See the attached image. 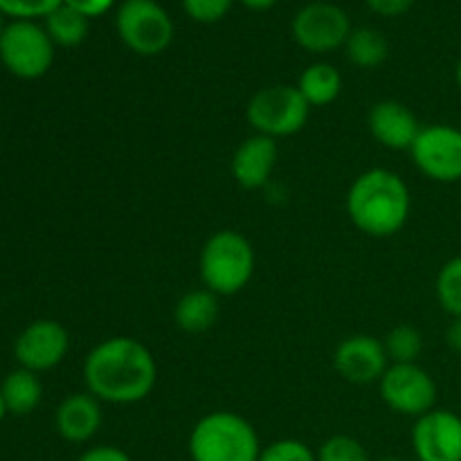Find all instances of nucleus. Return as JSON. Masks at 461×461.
Masks as SVG:
<instances>
[{
  "mask_svg": "<svg viewBox=\"0 0 461 461\" xmlns=\"http://www.w3.org/2000/svg\"><path fill=\"white\" fill-rule=\"evenodd\" d=\"M84 381L95 399L115 405L140 403L156 387L158 365L135 338H108L86 356Z\"/></svg>",
  "mask_w": 461,
  "mask_h": 461,
  "instance_id": "obj_1",
  "label": "nucleus"
},
{
  "mask_svg": "<svg viewBox=\"0 0 461 461\" xmlns=\"http://www.w3.org/2000/svg\"><path fill=\"white\" fill-rule=\"evenodd\" d=\"M412 196L399 174L369 169L354 180L347 194V214L367 237H394L408 223Z\"/></svg>",
  "mask_w": 461,
  "mask_h": 461,
  "instance_id": "obj_2",
  "label": "nucleus"
},
{
  "mask_svg": "<svg viewBox=\"0 0 461 461\" xmlns=\"http://www.w3.org/2000/svg\"><path fill=\"white\" fill-rule=\"evenodd\" d=\"M259 455V437L252 423L225 410L203 417L189 435L192 461H257Z\"/></svg>",
  "mask_w": 461,
  "mask_h": 461,
  "instance_id": "obj_3",
  "label": "nucleus"
},
{
  "mask_svg": "<svg viewBox=\"0 0 461 461\" xmlns=\"http://www.w3.org/2000/svg\"><path fill=\"white\" fill-rule=\"evenodd\" d=\"M201 279L214 295H234L255 275V250L241 232L221 230L212 234L201 250Z\"/></svg>",
  "mask_w": 461,
  "mask_h": 461,
  "instance_id": "obj_4",
  "label": "nucleus"
},
{
  "mask_svg": "<svg viewBox=\"0 0 461 461\" xmlns=\"http://www.w3.org/2000/svg\"><path fill=\"white\" fill-rule=\"evenodd\" d=\"M309 102L297 86H268L252 95L246 117L257 133L275 140L300 133L309 120Z\"/></svg>",
  "mask_w": 461,
  "mask_h": 461,
  "instance_id": "obj_5",
  "label": "nucleus"
},
{
  "mask_svg": "<svg viewBox=\"0 0 461 461\" xmlns=\"http://www.w3.org/2000/svg\"><path fill=\"white\" fill-rule=\"evenodd\" d=\"M0 61L21 79H39L52 66L54 43L36 23L14 21L0 34Z\"/></svg>",
  "mask_w": 461,
  "mask_h": 461,
  "instance_id": "obj_6",
  "label": "nucleus"
},
{
  "mask_svg": "<svg viewBox=\"0 0 461 461\" xmlns=\"http://www.w3.org/2000/svg\"><path fill=\"white\" fill-rule=\"evenodd\" d=\"M115 25L126 48L142 57L165 52L174 39L169 14L153 0H126L117 12Z\"/></svg>",
  "mask_w": 461,
  "mask_h": 461,
  "instance_id": "obj_7",
  "label": "nucleus"
},
{
  "mask_svg": "<svg viewBox=\"0 0 461 461\" xmlns=\"http://www.w3.org/2000/svg\"><path fill=\"white\" fill-rule=\"evenodd\" d=\"M387 408L403 417H423L437 403V383L417 363H394L378 381Z\"/></svg>",
  "mask_w": 461,
  "mask_h": 461,
  "instance_id": "obj_8",
  "label": "nucleus"
},
{
  "mask_svg": "<svg viewBox=\"0 0 461 461\" xmlns=\"http://www.w3.org/2000/svg\"><path fill=\"white\" fill-rule=\"evenodd\" d=\"M414 167L435 183L461 180V131L448 124L421 129L410 149Z\"/></svg>",
  "mask_w": 461,
  "mask_h": 461,
  "instance_id": "obj_9",
  "label": "nucleus"
},
{
  "mask_svg": "<svg viewBox=\"0 0 461 461\" xmlns=\"http://www.w3.org/2000/svg\"><path fill=\"white\" fill-rule=\"evenodd\" d=\"M349 34V16L331 3H311L293 18V36L297 45L313 54L333 52L347 43Z\"/></svg>",
  "mask_w": 461,
  "mask_h": 461,
  "instance_id": "obj_10",
  "label": "nucleus"
},
{
  "mask_svg": "<svg viewBox=\"0 0 461 461\" xmlns=\"http://www.w3.org/2000/svg\"><path fill=\"white\" fill-rule=\"evenodd\" d=\"M70 349V336L66 327L54 320H36L23 329L14 345V356L18 365L30 372H48L66 358Z\"/></svg>",
  "mask_w": 461,
  "mask_h": 461,
  "instance_id": "obj_11",
  "label": "nucleus"
},
{
  "mask_svg": "<svg viewBox=\"0 0 461 461\" xmlns=\"http://www.w3.org/2000/svg\"><path fill=\"white\" fill-rule=\"evenodd\" d=\"M412 448L419 461H461V417L450 410H430L417 419Z\"/></svg>",
  "mask_w": 461,
  "mask_h": 461,
  "instance_id": "obj_12",
  "label": "nucleus"
},
{
  "mask_svg": "<svg viewBox=\"0 0 461 461\" xmlns=\"http://www.w3.org/2000/svg\"><path fill=\"white\" fill-rule=\"evenodd\" d=\"M387 360L390 358L381 340L367 333H356L336 347L333 367L345 381L369 385V383L381 381L387 369Z\"/></svg>",
  "mask_w": 461,
  "mask_h": 461,
  "instance_id": "obj_13",
  "label": "nucleus"
},
{
  "mask_svg": "<svg viewBox=\"0 0 461 461\" xmlns=\"http://www.w3.org/2000/svg\"><path fill=\"white\" fill-rule=\"evenodd\" d=\"M367 124L376 142L394 151H410L417 135L421 133L417 115L405 104L394 102V99L374 104Z\"/></svg>",
  "mask_w": 461,
  "mask_h": 461,
  "instance_id": "obj_14",
  "label": "nucleus"
},
{
  "mask_svg": "<svg viewBox=\"0 0 461 461\" xmlns=\"http://www.w3.org/2000/svg\"><path fill=\"white\" fill-rule=\"evenodd\" d=\"M277 158V142L273 138H268V135L257 133L239 144V149L232 156L230 169H232L234 180L243 189H261L268 183L270 176H273Z\"/></svg>",
  "mask_w": 461,
  "mask_h": 461,
  "instance_id": "obj_15",
  "label": "nucleus"
},
{
  "mask_svg": "<svg viewBox=\"0 0 461 461\" xmlns=\"http://www.w3.org/2000/svg\"><path fill=\"white\" fill-rule=\"evenodd\" d=\"M57 432L70 444H84L93 439L102 428V405L90 392L72 394L57 408Z\"/></svg>",
  "mask_w": 461,
  "mask_h": 461,
  "instance_id": "obj_16",
  "label": "nucleus"
},
{
  "mask_svg": "<svg viewBox=\"0 0 461 461\" xmlns=\"http://www.w3.org/2000/svg\"><path fill=\"white\" fill-rule=\"evenodd\" d=\"M174 320L185 333H203L219 320V295L207 288L185 293L174 309Z\"/></svg>",
  "mask_w": 461,
  "mask_h": 461,
  "instance_id": "obj_17",
  "label": "nucleus"
},
{
  "mask_svg": "<svg viewBox=\"0 0 461 461\" xmlns=\"http://www.w3.org/2000/svg\"><path fill=\"white\" fill-rule=\"evenodd\" d=\"M0 392H3L7 412L18 414V417L34 412L39 408L41 399H43V385H41L39 376L23 367L5 378Z\"/></svg>",
  "mask_w": 461,
  "mask_h": 461,
  "instance_id": "obj_18",
  "label": "nucleus"
},
{
  "mask_svg": "<svg viewBox=\"0 0 461 461\" xmlns=\"http://www.w3.org/2000/svg\"><path fill=\"white\" fill-rule=\"evenodd\" d=\"M297 88L309 106H329L342 90V77L331 63H313L300 75Z\"/></svg>",
  "mask_w": 461,
  "mask_h": 461,
  "instance_id": "obj_19",
  "label": "nucleus"
},
{
  "mask_svg": "<svg viewBox=\"0 0 461 461\" xmlns=\"http://www.w3.org/2000/svg\"><path fill=\"white\" fill-rule=\"evenodd\" d=\"M45 32L52 43L61 48H77L88 36V18L68 5H59L50 16H45Z\"/></svg>",
  "mask_w": 461,
  "mask_h": 461,
  "instance_id": "obj_20",
  "label": "nucleus"
},
{
  "mask_svg": "<svg viewBox=\"0 0 461 461\" xmlns=\"http://www.w3.org/2000/svg\"><path fill=\"white\" fill-rule=\"evenodd\" d=\"M347 57L354 66L365 68H378L387 59V41L381 32L372 30V27H360V30H351L349 39L345 43Z\"/></svg>",
  "mask_w": 461,
  "mask_h": 461,
  "instance_id": "obj_21",
  "label": "nucleus"
},
{
  "mask_svg": "<svg viewBox=\"0 0 461 461\" xmlns=\"http://www.w3.org/2000/svg\"><path fill=\"white\" fill-rule=\"evenodd\" d=\"M392 363H417L423 351V336L412 324H399L383 340Z\"/></svg>",
  "mask_w": 461,
  "mask_h": 461,
  "instance_id": "obj_22",
  "label": "nucleus"
},
{
  "mask_svg": "<svg viewBox=\"0 0 461 461\" xmlns=\"http://www.w3.org/2000/svg\"><path fill=\"white\" fill-rule=\"evenodd\" d=\"M435 291L441 309L453 318H461V255L441 266Z\"/></svg>",
  "mask_w": 461,
  "mask_h": 461,
  "instance_id": "obj_23",
  "label": "nucleus"
},
{
  "mask_svg": "<svg viewBox=\"0 0 461 461\" xmlns=\"http://www.w3.org/2000/svg\"><path fill=\"white\" fill-rule=\"evenodd\" d=\"M318 461H369V455L354 437L336 435L324 441L318 450Z\"/></svg>",
  "mask_w": 461,
  "mask_h": 461,
  "instance_id": "obj_24",
  "label": "nucleus"
},
{
  "mask_svg": "<svg viewBox=\"0 0 461 461\" xmlns=\"http://www.w3.org/2000/svg\"><path fill=\"white\" fill-rule=\"evenodd\" d=\"M257 461H318V455L297 439H279L270 444L268 448L261 450Z\"/></svg>",
  "mask_w": 461,
  "mask_h": 461,
  "instance_id": "obj_25",
  "label": "nucleus"
},
{
  "mask_svg": "<svg viewBox=\"0 0 461 461\" xmlns=\"http://www.w3.org/2000/svg\"><path fill=\"white\" fill-rule=\"evenodd\" d=\"M63 0H0V12L14 16L16 21H32L39 16H50Z\"/></svg>",
  "mask_w": 461,
  "mask_h": 461,
  "instance_id": "obj_26",
  "label": "nucleus"
},
{
  "mask_svg": "<svg viewBox=\"0 0 461 461\" xmlns=\"http://www.w3.org/2000/svg\"><path fill=\"white\" fill-rule=\"evenodd\" d=\"M185 12L198 23H216L228 14L232 0H183Z\"/></svg>",
  "mask_w": 461,
  "mask_h": 461,
  "instance_id": "obj_27",
  "label": "nucleus"
},
{
  "mask_svg": "<svg viewBox=\"0 0 461 461\" xmlns=\"http://www.w3.org/2000/svg\"><path fill=\"white\" fill-rule=\"evenodd\" d=\"M79 461H133L129 455L117 446H95V448L86 450Z\"/></svg>",
  "mask_w": 461,
  "mask_h": 461,
  "instance_id": "obj_28",
  "label": "nucleus"
},
{
  "mask_svg": "<svg viewBox=\"0 0 461 461\" xmlns=\"http://www.w3.org/2000/svg\"><path fill=\"white\" fill-rule=\"evenodd\" d=\"M115 0H63V5L68 7L77 9L79 14H84L86 18H95V16H102Z\"/></svg>",
  "mask_w": 461,
  "mask_h": 461,
  "instance_id": "obj_29",
  "label": "nucleus"
},
{
  "mask_svg": "<svg viewBox=\"0 0 461 461\" xmlns=\"http://www.w3.org/2000/svg\"><path fill=\"white\" fill-rule=\"evenodd\" d=\"M414 0H367L369 7L376 14L383 16H396V14H403L405 9L412 7Z\"/></svg>",
  "mask_w": 461,
  "mask_h": 461,
  "instance_id": "obj_30",
  "label": "nucleus"
},
{
  "mask_svg": "<svg viewBox=\"0 0 461 461\" xmlns=\"http://www.w3.org/2000/svg\"><path fill=\"white\" fill-rule=\"evenodd\" d=\"M446 345L461 356V318H453V322L446 329Z\"/></svg>",
  "mask_w": 461,
  "mask_h": 461,
  "instance_id": "obj_31",
  "label": "nucleus"
},
{
  "mask_svg": "<svg viewBox=\"0 0 461 461\" xmlns=\"http://www.w3.org/2000/svg\"><path fill=\"white\" fill-rule=\"evenodd\" d=\"M246 7L255 9V12H264V9H270L275 5V0H241Z\"/></svg>",
  "mask_w": 461,
  "mask_h": 461,
  "instance_id": "obj_32",
  "label": "nucleus"
},
{
  "mask_svg": "<svg viewBox=\"0 0 461 461\" xmlns=\"http://www.w3.org/2000/svg\"><path fill=\"white\" fill-rule=\"evenodd\" d=\"M7 414V405H5V399H3V392H0V421H3V417Z\"/></svg>",
  "mask_w": 461,
  "mask_h": 461,
  "instance_id": "obj_33",
  "label": "nucleus"
},
{
  "mask_svg": "<svg viewBox=\"0 0 461 461\" xmlns=\"http://www.w3.org/2000/svg\"><path fill=\"white\" fill-rule=\"evenodd\" d=\"M455 79H457V86H459V90H461V59H459V63H457V70H455Z\"/></svg>",
  "mask_w": 461,
  "mask_h": 461,
  "instance_id": "obj_34",
  "label": "nucleus"
},
{
  "mask_svg": "<svg viewBox=\"0 0 461 461\" xmlns=\"http://www.w3.org/2000/svg\"><path fill=\"white\" fill-rule=\"evenodd\" d=\"M378 461H403V459H396V457H383V459H378Z\"/></svg>",
  "mask_w": 461,
  "mask_h": 461,
  "instance_id": "obj_35",
  "label": "nucleus"
},
{
  "mask_svg": "<svg viewBox=\"0 0 461 461\" xmlns=\"http://www.w3.org/2000/svg\"><path fill=\"white\" fill-rule=\"evenodd\" d=\"M3 30H5V25H3V12H0V34H3Z\"/></svg>",
  "mask_w": 461,
  "mask_h": 461,
  "instance_id": "obj_36",
  "label": "nucleus"
}]
</instances>
